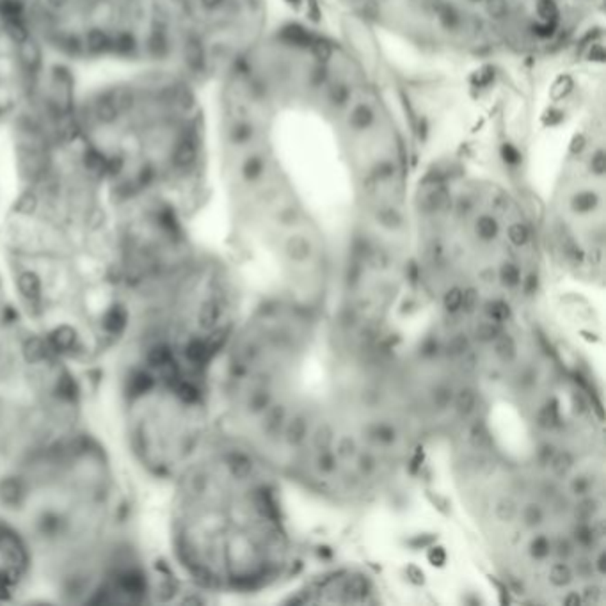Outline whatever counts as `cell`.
<instances>
[{
	"label": "cell",
	"instance_id": "obj_1",
	"mask_svg": "<svg viewBox=\"0 0 606 606\" xmlns=\"http://www.w3.org/2000/svg\"><path fill=\"white\" fill-rule=\"evenodd\" d=\"M78 139L120 205L172 207L201 175L203 128L189 78L155 68L74 102Z\"/></svg>",
	"mask_w": 606,
	"mask_h": 606
},
{
	"label": "cell",
	"instance_id": "obj_2",
	"mask_svg": "<svg viewBox=\"0 0 606 606\" xmlns=\"http://www.w3.org/2000/svg\"><path fill=\"white\" fill-rule=\"evenodd\" d=\"M171 486V551L194 581L254 589L280 576L289 541L247 451L203 448Z\"/></svg>",
	"mask_w": 606,
	"mask_h": 606
},
{
	"label": "cell",
	"instance_id": "obj_3",
	"mask_svg": "<svg viewBox=\"0 0 606 606\" xmlns=\"http://www.w3.org/2000/svg\"><path fill=\"white\" fill-rule=\"evenodd\" d=\"M66 359L30 327L0 331V484L78 434V395Z\"/></svg>",
	"mask_w": 606,
	"mask_h": 606
},
{
	"label": "cell",
	"instance_id": "obj_4",
	"mask_svg": "<svg viewBox=\"0 0 606 606\" xmlns=\"http://www.w3.org/2000/svg\"><path fill=\"white\" fill-rule=\"evenodd\" d=\"M601 142L598 148L585 141L569 164L557 207V240L565 256L583 263H594L603 245V190L605 160Z\"/></svg>",
	"mask_w": 606,
	"mask_h": 606
},
{
	"label": "cell",
	"instance_id": "obj_5",
	"mask_svg": "<svg viewBox=\"0 0 606 606\" xmlns=\"http://www.w3.org/2000/svg\"><path fill=\"white\" fill-rule=\"evenodd\" d=\"M39 45L22 11L0 0V120L23 111L43 84Z\"/></svg>",
	"mask_w": 606,
	"mask_h": 606
}]
</instances>
